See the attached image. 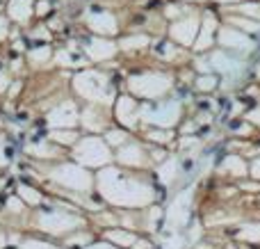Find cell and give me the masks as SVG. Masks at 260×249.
Here are the masks:
<instances>
[{"label": "cell", "instance_id": "cell-1", "mask_svg": "<svg viewBox=\"0 0 260 249\" xmlns=\"http://www.w3.org/2000/svg\"><path fill=\"white\" fill-rule=\"evenodd\" d=\"M219 46L226 50V53H251L253 50V41L249 39V35L235 30V27L226 25L219 30Z\"/></svg>", "mask_w": 260, "mask_h": 249}, {"label": "cell", "instance_id": "cell-2", "mask_svg": "<svg viewBox=\"0 0 260 249\" xmlns=\"http://www.w3.org/2000/svg\"><path fill=\"white\" fill-rule=\"evenodd\" d=\"M210 64H212V71L224 73L226 78L240 76V73L244 71V64L240 62V59L231 57L226 50H217V53H212V55H210Z\"/></svg>", "mask_w": 260, "mask_h": 249}, {"label": "cell", "instance_id": "cell-3", "mask_svg": "<svg viewBox=\"0 0 260 249\" xmlns=\"http://www.w3.org/2000/svg\"><path fill=\"white\" fill-rule=\"evenodd\" d=\"M197 35H199V18H194V16L185 18V21L174 25V37L185 46L192 44V41L197 39Z\"/></svg>", "mask_w": 260, "mask_h": 249}, {"label": "cell", "instance_id": "cell-4", "mask_svg": "<svg viewBox=\"0 0 260 249\" xmlns=\"http://www.w3.org/2000/svg\"><path fill=\"white\" fill-rule=\"evenodd\" d=\"M215 30H217V18L212 12L206 14L203 18V30H201V37L197 39V50H206L212 46V37H215Z\"/></svg>", "mask_w": 260, "mask_h": 249}, {"label": "cell", "instance_id": "cell-5", "mask_svg": "<svg viewBox=\"0 0 260 249\" xmlns=\"http://www.w3.org/2000/svg\"><path fill=\"white\" fill-rule=\"evenodd\" d=\"M221 169H224V172H229V174H235V176H244V174L249 172L247 163H244L240 155H226Z\"/></svg>", "mask_w": 260, "mask_h": 249}, {"label": "cell", "instance_id": "cell-6", "mask_svg": "<svg viewBox=\"0 0 260 249\" xmlns=\"http://www.w3.org/2000/svg\"><path fill=\"white\" fill-rule=\"evenodd\" d=\"M231 21V25L235 27V30H240V32H244V35H247V32H258L260 30V23H256V21H251V18H244V16H231L229 18Z\"/></svg>", "mask_w": 260, "mask_h": 249}, {"label": "cell", "instance_id": "cell-7", "mask_svg": "<svg viewBox=\"0 0 260 249\" xmlns=\"http://www.w3.org/2000/svg\"><path fill=\"white\" fill-rule=\"evenodd\" d=\"M238 14L244 18H251V21L260 23V3H242L238 5Z\"/></svg>", "mask_w": 260, "mask_h": 249}, {"label": "cell", "instance_id": "cell-8", "mask_svg": "<svg viewBox=\"0 0 260 249\" xmlns=\"http://www.w3.org/2000/svg\"><path fill=\"white\" fill-rule=\"evenodd\" d=\"M240 240H247V242H260V224H247L238 231Z\"/></svg>", "mask_w": 260, "mask_h": 249}, {"label": "cell", "instance_id": "cell-9", "mask_svg": "<svg viewBox=\"0 0 260 249\" xmlns=\"http://www.w3.org/2000/svg\"><path fill=\"white\" fill-rule=\"evenodd\" d=\"M217 85H219V78L215 73H206V76H201L197 80V89H201V91H212Z\"/></svg>", "mask_w": 260, "mask_h": 249}, {"label": "cell", "instance_id": "cell-10", "mask_svg": "<svg viewBox=\"0 0 260 249\" xmlns=\"http://www.w3.org/2000/svg\"><path fill=\"white\" fill-rule=\"evenodd\" d=\"M108 238L110 240H114V242H119L121 247H130V245L137 242V238L130 236V233H126V231H112V233H108Z\"/></svg>", "mask_w": 260, "mask_h": 249}, {"label": "cell", "instance_id": "cell-11", "mask_svg": "<svg viewBox=\"0 0 260 249\" xmlns=\"http://www.w3.org/2000/svg\"><path fill=\"white\" fill-rule=\"evenodd\" d=\"M121 160L126 165H139V163H142V158H139V149H137V146H133V149L121 151Z\"/></svg>", "mask_w": 260, "mask_h": 249}, {"label": "cell", "instance_id": "cell-12", "mask_svg": "<svg viewBox=\"0 0 260 249\" xmlns=\"http://www.w3.org/2000/svg\"><path fill=\"white\" fill-rule=\"evenodd\" d=\"M251 176H253V178H258V181H260V155H258V158L251 163Z\"/></svg>", "mask_w": 260, "mask_h": 249}, {"label": "cell", "instance_id": "cell-13", "mask_svg": "<svg viewBox=\"0 0 260 249\" xmlns=\"http://www.w3.org/2000/svg\"><path fill=\"white\" fill-rule=\"evenodd\" d=\"M151 140H155V142H167V140H169V133H151Z\"/></svg>", "mask_w": 260, "mask_h": 249}, {"label": "cell", "instance_id": "cell-14", "mask_svg": "<svg viewBox=\"0 0 260 249\" xmlns=\"http://www.w3.org/2000/svg\"><path fill=\"white\" fill-rule=\"evenodd\" d=\"M249 121L260 123V108H256V110H251V112H249Z\"/></svg>", "mask_w": 260, "mask_h": 249}, {"label": "cell", "instance_id": "cell-15", "mask_svg": "<svg viewBox=\"0 0 260 249\" xmlns=\"http://www.w3.org/2000/svg\"><path fill=\"white\" fill-rule=\"evenodd\" d=\"M244 188H247V190L258 192V190H260V183H244Z\"/></svg>", "mask_w": 260, "mask_h": 249}, {"label": "cell", "instance_id": "cell-16", "mask_svg": "<svg viewBox=\"0 0 260 249\" xmlns=\"http://www.w3.org/2000/svg\"><path fill=\"white\" fill-rule=\"evenodd\" d=\"M91 249H117V247H110V245H94Z\"/></svg>", "mask_w": 260, "mask_h": 249}, {"label": "cell", "instance_id": "cell-17", "mask_svg": "<svg viewBox=\"0 0 260 249\" xmlns=\"http://www.w3.org/2000/svg\"><path fill=\"white\" fill-rule=\"evenodd\" d=\"M217 3H240V5H242L244 0H217Z\"/></svg>", "mask_w": 260, "mask_h": 249}, {"label": "cell", "instance_id": "cell-18", "mask_svg": "<svg viewBox=\"0 0 260 249\" xmlns=\"http://www.w3.org/2000/svg\"><path fill=\"white\" fill-rule=\"evenodd\" d=\"M197 249H210V247H208V245H199Z\"/></svg>", "mask_w": 260, "mask_h": 249}]
</instances>
